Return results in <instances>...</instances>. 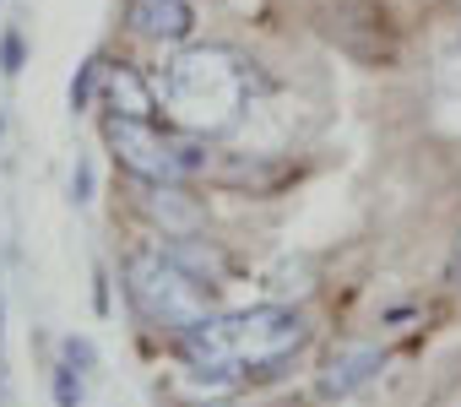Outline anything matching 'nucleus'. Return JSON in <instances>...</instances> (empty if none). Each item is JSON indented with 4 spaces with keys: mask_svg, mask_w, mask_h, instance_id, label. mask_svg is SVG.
I'll use <instances>...</instances> for the list:
<instances>
[{
    "mask_svg": "<svg viewBox=\"0 0 461 407\" xmlns=\"http://www.w3.org/2000/svg\"><path fill=\"white\" fill-rule=\"evenodd\" d=\"M304 342V321L267 304V310H240V315H212L190 331H179V348L190 353L195 369H261L277 364Z\"/></svg>",
    "mask_w": 461,
    "mask_h": 407,
    "instance_id": "obj_1",
    "label": "nucleus"
},
{
    "mask_svg": "<svg viewBox=\"0 0 461 407\" xmlns=\"http://www.w3.org/2000/svg\"><path fill=\"white\" fill-rule=\"evenodd\" d=\"M104 136L114 147V158L125 163V174H136L141 185H179L185 174L206 168V147L195 136H163L158 125L141 120H104Z\"/></svg>",
    "mask_w": 461,
    "mask_h": 407,
    "instance_id": "obj_2",
    "label": "nucleus"
},
{
    "mask_svg": "<svg viewBox=\"0 0 461 407\" xmlns=\"http://www.w3.org/2000/svg\"><path fill=\"white\" fill-rule=\"evenodd\" d=\"M125 283H131V299L141 304V315L158 321V326H168V331H190V326L212 321L206 315V294H201L206 283H195L168 256H131Z\"/></svg>",
    "mask_w": 461,
    "mask_h": 407,
    "instance_id": "obj_3",
    "label": "nucleus"
},
{
    "mask_svg": "<svg viewBox=\"0 0 461 407\" xmlns=\"http://www.w3.org/2000/svg\"><path fill=\"white\" fill-rule=\"evenodd\" d=\"M125 23H131V33L158 39V44L190 39V6H185V0H131Z\"/></svg>",
    "mask_w": 461,
    "mask_h": 407,
    "instance_id": "obj_4",
    "label": "nucleus"
},
{
    "mask_svg": "<svg viewBox=\"0 0 461 407\" xmlns=\"http://www.w3.org/2000/svg\"><path fill=\"white\" fill-rule=\"evenodd\" d=\"M104 98H109V114H114V120H141V125H152V114H158V98L147 93V82H141L131 66H109Z\"/></svg>",
    "mask_w": 461,
    "mask_h": 407,
    "instance_id": "obj_5",
    "label": "nucleus"
},
{
    "mask_svg": "<svg viewBox=\"0 0 461 407\" xmlns=\"http://www.w3.org/2000/svg\"><path fill=\"white\" fill-rule=\"evenodd\" d=\"M147 201H152V223H163L168 234H195L201 229V213H195V201L179 195L174 185H147Z\"/></svg>",
    "mask_w": 461,
    "mask_h": 407,
    "instance_id": "obj_6",
    "label": "nucleus"
},
{
    "mask_svg": "<svg viewBox=\"0 0 461 407\" xmlns=\"http://www.w3.org/2000/svg\"><path fill=\"white\" fill-rule=\"evenodd\" d=\"M369 369H380V348H364V353H348L342 364H331L326 369V396H337V391H353Z\"/></svg>",
    "mask_w": 461,
    "mask_h": 407,
    "instance_id": "obj_7",
    "label": "nucleus"
},
{
    "mask_svg": "<svg viewBox=\"0 0 461 407\" xmlns=\"http://www.w3.org/2000/svg\"><path fill=\"white\" fill-rule=\"evenodd\" d=\"M168 261H174V267H185L195 283L222 277V256H217L212 245H195V240H190V245H174V250H168Z\"/></svg>",
    "mask_w": 461,
    "mask_h": 407,
    "instance_id": "obj_8",
    "label": "nucleus"
},
{
    "mask_svg": "<svg viewBox=\"0 0 461 407\" xmlns=\"http://www.w3.org/2000/svg\"><path fill=\"white\" fill-rule=\"evenodd\" d=\"M55 407H82V375H77V364L55 369Z\"/></svg>",
    "mask_w": 461,
    "mask_h": 407,
    "instance_id": "obj_9",
    "label": "nucleus"
},
{
    "mask_svg": "<svg viewBox=\"0 0 461 407\" xmlns=\"http://www.w3.org/2000/svg\"><path fill=\"white\" fill-rule=\"evenodd\" d=\"M98 71H104V60H87V66H82V71H77V77H71V109H82V104H87V98H93V87H98V82H104V77H98Z\"/></svg>",
    "mask_w": 461,
    "mask_h": 407,
    "instance_id": "obj_10",
    "label": "nucleus"
},
{
    "mask_svg": "<svg viewBox=\"0 0 461 407\" xmlns=\"http://www.w3.org/2000/svg\"><path fill=\"white\" fill-rule=\"evenodd\" d=\"M23 60H28V44H23V33L12 28L6 39H0V71H6V77H17V71H23Z\"/></svg>",
    "mask_w": 461,
    "mask_h": 407,
    "instance_id": "obj_11",
    "label": "nucleus"
},
{
    "mask_svg": "<svg viewBox=\"0 0 461 407\" xmlns=\"http://www.w3.org/2000/svg\"><path fill=\"white\" fill-rule=\"evenodd\" d=\"M71 195H77V201H87V195H93V174H87V168H77V179H71Z\"/></svg>",
    "mask_w": 461,
    "mask_h": 407,
    "instance_id": "obj_12",
    "label": "nucleus"
},
{
    "mask_svg": "<svg viewBox=\"0 0 461 407\" xmlns=\"http://www.w3.org/2000/svg\"><path fill=\"white\" fill-rule=\"evenodd\" d=\"M66 364H93V348L87 342H66Z\"/></svg>",
    "mask_w": 461,
    "mask_h": 407,
    "instance_id": "obj_13",
    "label": "nucleus"
}]
</instances>
